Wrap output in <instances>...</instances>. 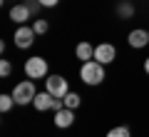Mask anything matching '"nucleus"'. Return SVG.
<instances>
[{
    "mask_svg": "<svg viewBox=\"0 0 149 137\" xmlns=\"http://www.w3.org/2000/svg\"><path fill=\"white\" fill-rule=\"evenodd\" d=\"M60 0H37V5H42V8H55Z\"/></svg>",
    "mask_w": 149,
    "mask_h": 137,
    "instance_id": "18",
    "label": "nucleus"
},
{
    "mask_svg": "<svg viewBox=\"0 0 149 137\" xmlns=\"http://www.w3.org/2000/svg\"><path fill=\"white\" fill-rule=\"evenodd\" d=\"M45 90H47L50 95H55V97H65L70 92L67 80H65L62 75H47V80H45Z\"/></svg>",
    "mask_w": 149,
    "mask_h": 137,
    "instance_id": "4",
    "label": "nucleus"
},
{
    "mask_svg": "<svg viewBox=\"0 0 149 137\" xmlns=\"http://www.w3.org/2000/svg\"><path fill=\"white\" fill-rule=\"evenodd\" d=\"M30 15H32V8L30 5H13L10 8V20L13 22H17V25H25L27 20H30Z\"/></svg>",
    "mask_w": 149,
    "mask_h": 137,
    "instance_id": "9",
    "label": "nucleus"
},
{
    "mask_svg": "<svg viewBox=\"0 0 149 137\" xmlns=\"http://www.w3.org/2000/svg\"><path fill=\"white\" fill-rule=\"evenodd\" d=\"M74 125V110H70V107H62V110L55 112V127H60V130H67V127Z\"/></svg>",
    "mask_w": 149,
    "mask_h": 137,
    "instance_id": "8",
    "label": "nucleus"
},
{
    "mask_svg": "<svg viewBox=\"0 0 149 137\" xmlns=\"http://www.w3.org/2000/svg\"><path fill=\"white\" fill-rule=\"evenodd\" d=\"M13 105H15L13 95H0V112H3V115H5V112H10Z\"/></svg>",
    "mask_w": 149,
    "mask_h": 137,
    "instance_id": "13",
    "label": "nucleus"
},
{
    "mask_svg": "<svg viewBox=\"0 0 149 137\" xmlns=\"http://www.w3.org/2000/svg\"><path fill=\"white\" fill-rule=\"evenodd\" d=\"M35 35L37 32L32 30V25H17V30H15V48H20V50H27L35 42Z\"/></svg>",
    "mask_w": 149,
    "mask_h": 137,
    "instance_id": "5",
    "label": "nucleus"
},
{
    "mask_svg": "<svg viewBox=\"0 0 149 137\" xmlns=\"http://www.w3.org/2000/svg\"><path fill=\"white\" fill-rule=\"evenodd\" d=\"M13 95V100H15V105H30L32 100H35V82H32L30 77L27 80H22V82H17L15 85V90L10 92Z\"/></svg>",
    "mask_w": 149,
    "mask_h": 137,
    "instance_id": "2",
    "label": "nucleus"
},
{
    "mask_svg": "<svg viewBox=\"0 0 149 137\" xmlns=\"http://www.w3.org/2000/svg\"><path fill=\"white\" fill-rule=\"evenodd\" d=\"M127 42H129V48H134V50H142V48H147V45H149V30L134 27V30L127 35Z\"/></svg>",
    "mask_w": 149,
    "mask_h": 137,
    "instance_id": "7",
    "label": "nucleus"
},
{
    "mask_svg": "<svg viewBox=\"0 0 149 137\" xmlns=\"http://www.w3.org/2000/svg\"><path fill=\"white\" fill-rule=\"evenodd\" d=\"M144 72H147V75H149V58H147V60H144Z\"/></svg>",
    "mask_w": 149,
    "mask_h": 137,
    "instance_id": "19",
    "label": "nucleus"
},
{
    "mask_svg": "<svg viewBox=\"0 0 149 137\" xmlns=\"http://www.w3.org/2000/svg\"><path fill=\"white\" fill-rule=\"evenodd\" d=\"M74 55H77V60H82V63L95 60V48H92L90 42H80V45L74 48Z\"/></svg>",
    "mask_w": 149,
    "mask_h": 137,
    "instance_id": "11",
    "label": "nucleus"
},
{
    "mask_svg": "<svg viewBox=\"0 0 149 137\" xmlns=\"http://www.w3.org/2000/svg\"><path fill=\"white\" fill-rule=\"evenodd\" d=\"M10 72H13V65H10V60H0V77H8Z\"/></svg>",
    "mask_w": 149,
    "mask_h": 137,
    "instance_id": "16",
    "label": "nucleus"
},
{
    "mask_svg": "<svg viewBox=\"0 0 149 137\" xmlns=\"http://www.w3.org/2000/svg\"><path fill=\"white\" fill-rule=\"evenodd\" d=\"M132 5H127V3H124V5H119V15H122V18H129V15H132Z\"/></svg>",
    "mask_w": 149,
    "mask_h": 137,
    "instance_id": "17",
    "label": "nucleus"
},
{
    "mask_svg": "<svg viewBox=\"0 0 149 137\" xmlns=\"http://www.w3.org/2000/svg\"><path fill=\"white\" fill-rule=\"evenodd\" d=\"M62 100H65V107H70V110H77V107H80V102H82V97L77 95V92H67Z\"/></svg>",
    "mask_w": 149,
    "mask_h": 137,
    "instance_id": "12",
    "label": "nucleus"
},
{
    "mask_svg": "<svg viewBox=\"0 0 149 137\" xmlns=\"http://www.w3.org/2000/svg\"><path fill=\"white\" fill-rule=\"evenodd\" d=\"M32 30H35L37 35H45V32L50 30V25H47V20H35L32 22Z\"/></svg>",
    "mask_w": 149,
    "mask_h": 137,
    "instance_id": "15",
    "label": "nucleus"
},
{
    "mask_svg": "<svg viewBox=\"0 0 149 137\" xmlns=\"http://www.w3.org/2000/svg\"><path fill=\"white\" fill-rule=\"evenodd\" d=\"M114 58H117V48H114L112 42H100L95 48V60L97 63L109 65V63H114Z\"/></svg>",
    "mask_w": 149,
    "mask_h": 137,
    "instance_id": "6",
    "label": "nucleus"
},
{
    "mask_svg": "<svg viewBox=\"0 0 149 137\" xmlns=\"http://www.w3.org/2000/svg\"><path fill=\"white\" fill-rule=\"evenodd\" d=\"M80 80L85 85H100L102 80H104V65L97 63V60H87V63H82Z\"/></svg>",
    "mask_w": 149,
    "mask_h": 137,
    "instance_id": "1",
    "label": "nucleus"
},
{
    "mask_svg": "<svg viewBox=\"0 0 149 137\" xmlns=\"http://www.w3.org/2000/svg\"><path fill=\"white\" fill-rule=\"evenodd\" d=\"M52 102H55V95H50L47 90H45V92H37L35 95L32 105H35L37 112H47V110H52Z\"/></svg>",
    "mask_w": 149,
    "mask_h": 137,
    "instance_id": "10",
    "label": "nucleus"
},
{
    "mask_svg": "<svg viewBox=\"0 0 149 137\" xmlns=\"http://www.w3.org/2000/svg\"><path fill=\"white\" fill-rule=\"evenodd\" d=\"M107 137H132V135H129V127H112Z\"/></svg>",
    "mask_w": 149,
    "mask_h": 137,
    "instance_id": "14",
    "label": "nucleus"
},
{
    "mask_svg": "<svg viewBox=\"0 0 149 137\" xmlns=\"http://www.w3.org/2000/svg\"><path fill=\"white\" fill-rule=\"evenodd\" d=\"M25 75L30 80H42L47 77V60L35 55V58H27L25 60Z\"/></svg>",
    "mask_w": 149,
    "mask_h": 137,
    "instance_id": "3",
    "label": "nucleus"
}]
</instances>
